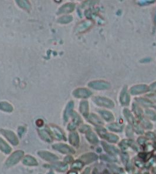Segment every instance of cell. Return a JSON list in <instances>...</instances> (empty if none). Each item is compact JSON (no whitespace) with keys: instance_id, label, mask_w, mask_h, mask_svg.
<instances>
[{"instance_id":"cell-1","label":"cell","mask_w":156,"mask_h":174,"mask_svg":"<svg viewBox=\"0 0 156 174\" xmlns=\"http://www.w3.org/2000/svg\"><path fill=\"white\" fill-rule=\"evenodd\" d=\"M102 144L104 146V149L106 151V152H108L110 155L114 156V155L119 153V150H117L116 148H114V146H110L108 144H106V143H103V142H102Z\"/></svg>"},{"instance_id":"cell-2","label":"cell","mask_w":156,"mask_h":174,"mask_svg":"<svg viewBox=\"0 0 156 174\" xmlns=\"http://www.w3.org/2000/svg\"></svg>"},{"instance_id":"cell-3","label":"cell","mask_w":156,"mask_h":174,"mask_svg":"<svg viewBox=\"0 0 156 174\" xmlns=\"http://www.w3.org/2000/svg\"></svg>"}]
</instances>
